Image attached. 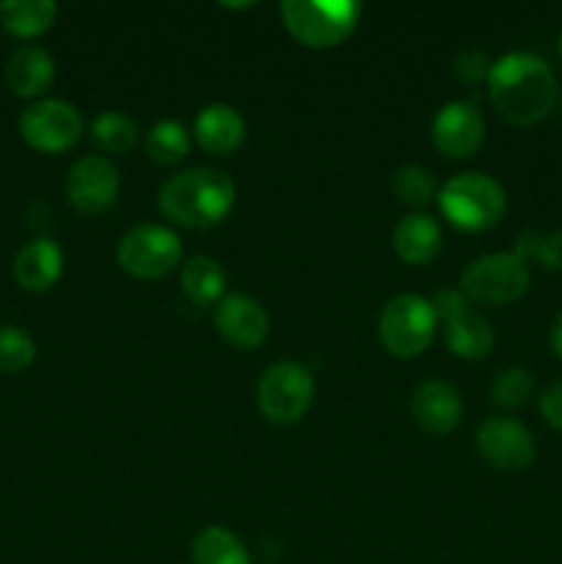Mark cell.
I'll list each match as a JSON object with an SVG mask.
<instances>
[{"label":"cell","mask_w":562,"mask_h":564,"mask_svg":"<svg viewBox=\"0 0 562 564\" xmlns=\"http://www.w3.org/2000/svg\"><path fill=\"white\" fill-rule=\"evenodd\" d=\"M444 339L446 347L455 352L457 358H466V361H479V358L488 356L496 345L494 325L483 317L474 308H466L457 317L446 319L444 323Z\"/></svg>","instance_id":"obj_19"},{"label":"cell","mask_w":562,"mask_h":564,"mask_svg":"<svg viewBox=\"0 0 562 564\" xmlns=\"http://www.w3.org/2000/svg\"><path fill=\"white\" fill-rule=\"evenodd\" d=\"M193 135L204 152L224 158V154L235 152L246 138V119L231 105L213 102L198 110L196 121H193Z\"/></svg>","instance_id":"obj_15"},{"label":"cell","mask_w":562,"mask_h":564,"mask_svg":"<svg viewBox=\"0 0 562 564\" xmlns=\"http://www.w3.org/2000/svg\"><path fill=\"white\" fill-rule=\"evenodd\" d=\"M488 72H490V61L479 47H466L457 53L455 75L463 77L466 83H479L483 77H488Z\"/></svg>","instance_id":"obj_28"},{"label":"cell","mask_w":562,"mask_h":564,"mask_svg":"<svg viewBox=\"0 0 562 564\" xmlns=\"http://www.w3.org/2000/svg\"><path fill=\"white\" fill-rule=\"evenodd\" d=\"M560 58H562V33H560Z\"/></svg>","instance_id":"obj_33"},{"label":"cell","mask_w":562,"mask_h":564,"mask_svg":"<svg viewBox=\"0 0 562 564\" xmlns=\"http://www.w3.org/2000/svg\"><path fill=\"white\" fill-rule=\"evenodd\" d=\"M534 262L543 264L545 270L562 273V229L540 237V248H538V257H534Z\"/></svg>","instance_id":"obj_30"},{"label":"cell","mask_w":562,"mask_h":564,"mask_svg":"<svg viewBox=\"0 0 562 564\" xmlns=\"http://www.w3.org/2000/svg\"><path fill=\"white\" fill-rule=\"evenodd\" d=\"M435 317L433 306L428 297L413 295V292H402L395 295L383 306L378 317V336L380 345L397 358H413L430 347L435 336Z\"/></svg>","instance_id":"obj_6"},{"label":"cell","mask_w":562,"mask_h":564,"mask_svg":"<svg viewBox=\"0 0 562 564\" xmlns=\"http://www.w3.org/2000/svg\"><path fill=\"white\" fill-rule=\"evenodd\" d=\"M391 191L400 198L402 204H411V207H424V204L433 202L435 196V180L424 165L408 163L391 174Z\"/></svg>","instance_id":"obj_26"},{"label":"cell","mask_w":562,"mask_h":564,"mask_svg":"<svg viewBox=\"0 0 562 564\" xmlns=\"http://www.w3.org/2000/svg\"><path fill=\"white\" fill-rule=\"evenodd\" d=\"M20 132L39 152H64L83 135V116L66 99H39L20 116Z\"/></svg>","instance_id":"obj_9"},{"label":"cell","mask_w":562,"mask_h":564,"mask_svg":"<svg viewBox=\"0 0 562 564\" xmlns=\"http://www.w3.org/2000/svg\"><path fill=\"white\" fill-rule=\"evenodd\" d=\"M488 97L496 113L516 127H534L556 102V77L538 53L516 50L490 64Z\"/></svg>","instance_id":"obj_1"},{"label":"cell","mask_w":562,"mask_h":564,"mask_svg":"<svg viewBox=\"0 0 562 564\" xmlns=\"http://www.w3.org/2000/svg\"><path fill=\"white\" fill-rule=\"evenodd\" d=\"M55 80V61L39 44H22L6 61V83L17 97H39Z\"/></svg>","instance_id":"obj_17"},{"label":"cell","mask_w":562,"mask_h":564,"mask_svg":"<svg viewBox=\"0 0 562 564\" xmlns=\"http://www.w3.org/2000/svg\"><path fill=\"white\" fill-rule=\"evenodd\" d=\"M193 564H251L248 549L226 527H204L191 543Z\"/></svg>","instance_id":"obj_21"},{"label":"cell","mask_w":562,"mask_h":564,"mask_svg":"<svg viewBox=\"0 0 562 564\" xmlns=\"http://www.w3.org/2000/svg\"><path fill=\"white\" fill-rule=\"evenodd\" d=\"M477 452L499 471H523L534 463L532 433L512 416H488L477 427Z\"/></svg>","instance_id":"obj_10"},{"label":"cell","mask_w":562,"mask_h":564,"mask_svg":"<svg viewBox=\"0 0 562 564\" xmlns=\"http://www.w3.org/2000/svg\"><path fill=\"white\" fill-rule=\"evenodd\" d=\"M36 358V341L25 328L3 325L0 328V372L17 375L28 369Z\"/></svg>","instance_id":"obj_27"},{"label":"cell","mask_w":562,"mask_h":564,"mask_svg":"<svg viewBox=\"0 0 562 564\" xmlns=\"http://www.w3.org/2000/svg\"><path fill=\"white\" fill-rule=\"evenodd\" d=\"M149 160L160 165H176L191 154V132L182 121L163 119L147 135Z\"/></svg>","instance_id":"obj_23"},{"label":"cell","mask_w":562,"mask_h":564,"mask_svg":"<svg viewBox=\"0 0 562 564\" xmlns=\"http://www.w3.org/2000/svg\"><path fill=\"white\" fill-rule=\"evenodd\" d=\"M433 147L446 158H472L485 141V116L468 99L446 102L430 121Z\"/></svg>","instance_id":"obj_12"},{"label":"cell","mask_w":562,"mask_h":564,"mask_svg":"<svg viewBox=\"0 0 562 564\" xmlns=\"http://www.w3.org/2000/svg\"><path fill=\"white\" fill-rule=\"evenodd\" d=\"M534 397V375L527 367H507L490 383V400L499 408H523Z\"/></svg>","instance_id":"obj_25"},{"label":"cell","mask_w":562,"mask_h":564,"mask_svg":"<svg viewBox=\"0 0 562 564\" xmlns=\"http://www.w3.org/2000/svg\"><path fill=\"white\" fill-rule=\"evenodd\" d=\"M215 328L229 345L240 350H253L268 339L270 317L259 301L242 292H231L218 301L215 308Z\"/></svg>","instance_id":"obj_13"},{"label":"cell","mask_w":562,"mask_h":564,"mask_svg":"<svg viewBox=\"0 0 562 564\" xmlns=\"http://www.w3.org/2000/svg\"><path fill=\"white\" fill-rule=\"evenodd\" d=\"M397 257L408 264H428L441 251V226L428 213H408L397 220L391 235Z\"/></svg>","instance_id":"obj_18"},{"label":"cell","mask_w":562,"mask_h":564,"mask_svg":"<svg viewBox=\"0 0 562 564\" xmlns=\"http://www.w3.org/2000/svg\"><path fill=\"white\" fill-rule=\"evenodd\" d=\"M66 198L83 215H99L119 198L121 176L108 158L88 154L72 163L64 182Z\"/></svg>","instance_id":"obj_11"},{"label":"cell","mask_w":562,"mask_h":564,"mask_svg":"<svg viewBox=\"0 0 562 564\" xmlns=\"http://www.w3.org/2000/svg\"><path fill=\"white\" fill-rule=\"evenodd\" d=\"M116 259L136 279H163L182 262V240L169 226L138 224L121 235Z\"/></svg>","instance_id":"obj_7"},{"label":"cell","mask_w":562,"mask_h":564,"mask_svg":"<svg viewBox=\"0 0 562 564\" xmlns=\"http://www.w3.org/2000/svg\"><path fill=\"white\" fill-rule=\"evenodd\" d=\"M182 290L198 306L220 301L226 290V273L218 259L207 257V253H193L182 264Z\"/></svg>","instance_id":"obj_20"},{"label":"cell","mask_w":562,"mask_h":564,"mask_svg":"<svg viewBox=\"0 0 562 564\" xmlns=\"http://www.w3.org/2000/svg\"><path fill=\"white\" fill-rule=\"evenodd\" d=\"M138 124L136 119H130L127 113H119V110H105L94 119L91 124V141L97 143L99 149L110 154H125L136 147L138 141Z\"/></svg>","instance_id":"obj_24"},{"label":"cell","mask_w":562,"mask_h":564,"mask_svg":"<svg viewBox=\"0 0 562 564\" xmlns=\"http://www.w3.org/2000/svg\"><path fill=\"white\" fill-rule=\"evenodd\" d=\"M160 213L180 226L209 229L229 215L235 204V182L218 169L196 165L169 176L158 193Z\"/></svg>","instance_id":"obj_2"},{"label":"cell","mask_w":562,"mask_h":564,"mask_svg":"<svg viewBox=\"0 0 562 564\" xmlns=\"http://www.w3.org/2000/svg\"><path fill=\"white\" fill-rule=\"evenodd\" d=\"M549 345H551V350H554V356H556V358H562V312L556 314L554 323H551Z\"/></svg>","instance_id":"obj_32"},{"label":"cell","mask_w":562,"mask_h":564,"mask_svg":"<svg viewBox=\"0 0 562 564\" xmlns=\"http://www.w3.org/2000/svg\"><path fill=\"white\" fill-rule=\"evenodd\" d=\"M529 290V264L512 251L472 259L461 275V292L474 303H512Z\"/></svg>","instance_id":"obj_8"},{"label":"cell","mask_w":562,"mask_h":564,"mask_svg":"<svg viewBox=\"0 0 562 564\" xmlns=\"http://www.w3.org/2000/svg\"><path fill=\"white\" fill-rule=\"evenodd\" d=\"M314 400V378L303 364L275 361L257 383V408L270 424L290 427L306 416Z\"/></svg>","instance_id":"obj_5"},{"label":"cell","mask_w":562,"mask_h":564,"mask_svg":"<svg viewBox=\"0 0 562 564\" xmlns=\"http://www.w3.org/2000/svg\"><path fill=\"white\" fill-rule=\"evenodd\" d=\"M64 273V251L50 237H36L14 257V279L28 292H47Z\"/></svg>","instance_id":"obj_16"},{"label":"cell","mask_w":562,"mask_h":564,"mask_svg":"<svg viewBox=\"0 0 562 564\" xmlns=\"http://www.w3.org/2000/svg\"><path fill=\"white\" fill-rule=\"evenodd\" d=\"M441 215L463 231H488L505 218L507 193L494 176L466 171L444 182L439 191Z\"/></svg>","instance_id":"obj_3"},{"label":"cell","mask_w":562,"mask_h":564,"mask_svg":"<svg viewBox=\"0 0 562 564\" xmlns=\"http://www.w3.org/2000/svg\"><path fill=\"white\" fill-rule=\"evenodd\" d=\"M540 413H543V419L556 430V433H562V380L551 383L549 389L540 394Z\"/></svg>","instance_id":"obj_31"},{"label":"cell","mask_w":562,"mask_h":564,"mask_svg":"<svg viewBox=\"0 0 562 564\" xmlns=\"http://www.w3.org/2000/svg\"><path fill=\"white\" fill-rule=\"evenodd\" d=\"M58 6L53 0H3L0 3V22L9 33L20 39L39 36L55 22Z\"/></svg>","instance_id":"obj_22"},{"label":"cell","mask_w":562,"mask_h":564,"mask_svg":"<svg viewBox=\"0 0 562 564\" xmlns=\"http://www.w3.org/2000/svg\"><path fill=\"white\" fill-rule=\"evenodd\" d=\"M430 306H433L435 317L444 319V323L446 319L457 317V314H463L466 308H472L468 306V297L461 292V286H446V290H439L433 295V301H430Z\"/></svg>","instance_id":"obj_29"},{"label":"cell","mask_w":562,"mask_h":564,"mask_svg":"<svg viewBox=\"0 0 562 564\" xmlns=\"http://www.w3.org/2000/svg\"><path fill=\"white\" fill-rule=\"evenodd\" d=\"M413 422L433 435H446L461 424L463 397L450 380H424L411 394Z\"/></svg>","instance_id":"obj_14"},{"label":"cell","mask_w":562,"mask_h":564,"mask_svg":"<svg viewBox=\"0 0 562 564\" xmlns=\"http://www.w3.org/2000/svg\"><path fill=\"white\" fill-rule=\"evenodd\" d=\"M284 28L306 47H336L356 31L361 3L356 0H284L279 6Z\"/></svg>","instance_id":"obj_4"}]
</instances>
